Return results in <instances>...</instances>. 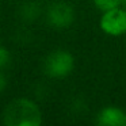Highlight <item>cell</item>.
I'll return each mask as SVG.
<instances>
[{"instance_id": "6da1fadb", "label": "cell", "mask_w": 126, "mask_h": 126, "mask_svg": "<svg viewBox=\"0 0 126 126\" xmlns=\"http://www.w3.org/2000/svg\"><path fill=\"white\" fill-rule=\"evenodd\" d=\"M3 122L7 126H39L42 112L38 104L30 99H15L4 109Z\"/></svg>"}, {"instance_id": "7a4b0ae2", "label": "cell", "mask_w": 126, "mask_h": 126, "mask_svg": "<svg viewBox=\"0 0 126 126\" xmlns=\"http://www.w3.org/2000/svg\"><path fill=\"white\" fill-rule=\"evenodd\" d=\"M75 68V58L68 50H54L52 52L44 63V71L49 77L63 79L71 75Z\"/></svg>"}, {"instance_id": "3957f363", "label": "cell", "mask_w": 126, "mask_h": 126, "mask_svg": "<svg viewBox=\"0 0 126 126\" xmlns=\"http://www.w3.org/2000/svg\"><path fill=\"white\" fill-rule=\"evenodd\" d=\"M100 30L104 34L111 37H119L126 33V10L115 7V8L103 11L99 20Z\"/></svg>"}, {"instance_id": "277c9868", "label": "cell", "mask_w": 126, "mask_h": 126, "mask_svg": "<svg viewBox=\"0 0 126 126\" xmlns=\"http://www.w3.org/2000/svg\"><path fill=\"white\" fill-rule=\"evenodd\" d=\"M75 11L71 4L65 1H56L47 8V23L54 29H65L72 25Z\"/></svg>"}, {"instance_id": "5b68a950", "label": "cell", "mask_w": 126, "mask_h": 126, "mask_svg": "<svg viewBox=\"0 0 126 126\" xmlns=\"http://www.w3.org/2000/svg\"><path fill=\"white\" fill-rule=\"evenodd\" d=\"M96 123L100 126H126V112L119 107L107 106L96 115Z\"/></svg>"}, {"instance_id": "8992f818", "label": "cell", "mask_w": 126, "mask_h": 126, "mask_svg": "<svg viewBox=\"0 0 126 126\" xmlns=\"http://www.w3.org/2000/svg\"><path fill=\"white\" fill-rule=\"evenodd\" d=\"M39 14V8H38V4L33 3H26L22 6V10H20V15H22L23 19L26 20H34Z\"/></svg>"}, {"instance_id": "52a82bcc", "label": "cell", "mask_w": 126, "mask_h": 126, "mask_svg": "<svg viewBox=\"0 0 126 126\" xmlns=\"http://www.w3.org/2000/svg\"><path fill=\"white\" fill-rule=\"evenodd\" d=\"M123 0H94L95 6L98 7L102 11H107V10L115 8V7H119V4L122 3Z\"/></svg>"}, {"instance_id": "ba28073f", "label": "cell", "mask_w": 126, "mask_h": 126, "mask_svg": "<svg viewBox=\"0 0 126 126\" xmlns=\"http://www.w3.org/2000/svg\"><path fill=\"white\" fill-rule=\"evenodd\" d=\"M10 52L0 44V68H4V66L8 65L10 63Z\"/></svg>"}, {"instance_id": "9c48e42d", "label": "cell", "mask_w": 126, "mask_h": 126, "mask_svg": "<svg viewBox=\"0 0 126 126\" xmlns=\"http://www.w3.org/2000/svg\"><path fill=\"white\" fill-rule=\"evenodd\" d=\"M6 88H7V77H6L4 73L0 72V94L3 92Z\"/></svg>"}, {"instance_id": "30bf717a", "label": "cell", "mask_w": 126, "mask_h": 126, "mask_svg": "<svg viewBox=\"0 0 126 126\" xmlns=\"http://www.w3.org/2000/svg\"><path fill=\"white\" fill-rule=\"evenodd\" d=\"M123 3H126V0H123Z\"/></svg>"}]
</instances>
